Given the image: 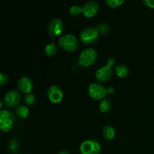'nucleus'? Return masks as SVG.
I'll return each instance as SVG.
<instances>
[{
    "mask_svg": "<svg viewBox=\"0 0 154 154\" xmlns=\"http://www.w3.org/2000/svg\"><path fill=\"white\" fill-rule=\"evenodd\" d=\"M107 64H108L109 66H113L114 64H115V60L113 58L109 59V60H108V63H107Z\"/></svg>",
    "mask_w": 154,
    "mask_h": 154,
    "instance_id": "obj_25",
    "label": "nucleus"
},
{
    "mask_svg": "<svg viewBox=\"0 0 154 154\" xmlns=\"http://www.w3.org/2000/svg\"><path fill=\"white\" fill-rule=\"evenodd\" d=\"M111 102L109 99H102L99 103V111L102 113H108L111 111Z\"/></svg>",
    "mask_w": 154,
    "mask_h": 154,
    "instance_id": "obj_17",
    "label": "nucleus"
},
{
    "mask_svg": "<svg viewBox=\"0 0 154 154\" xmlns=\"http://www.w3.org/2000/svg\"><path fill=\"white\" fill-rule=\"evenodd\" d=\"M102 147L96 140H86L80 146L81 154H101Z\"/></svg>",
    "mask_w": 154,
    "mask_h": 154,
    "instance_id": "obj_6",
    "label": "nucleus"
},
{
    "mask_svg": "<svg viewBox=\"0 0 154 154\" xmlns=\"http://www.w3.org/2000/svg\"><path fill=\"white\" fill-rule=\"evenodd\" d=\"M64 25L63 21L59 18H54L50 21L48 26V34L51 37H58L63 33Z\"/></svg>",
    "mask_w": 154,
    "mask_h": 154,
    "instance_id": "obj_8",
    "label": "nucleus"
},
{
    "mask_svg": "<svg viewBox=\"0 0 154 154\" xmlns=\"http://www.w3.org/2000/svg\"><path fill=\"white\" fill-rule=\"evenodd\" d=\"M21 96L17 90H10L5 93L3 99V103L7 108H17L20 102Z\"/></svg>",
    "mask_w": 154,
    "mask_h": 154,
    "instance_id": "obj_7",
    "label": "nucleus"
},
{
    "mask_svg": "<svg viewBox=\"0 0 154 154\" xmlns=\"http://www.w3.org/2000/svg\"><path fill=\"white\" fill-rule=\"evenodd\" d=\"M17 88L20 93L26 95L31 93L33 88V83L31 78L27 76H23L17 81Z\"/></svg>",
    "mask_w": 154,
    "mask_h": 154,
    "instance_id": "obj_12",
    "label": "nucleus"
},
{
    "mask_svg": "<svg viewBox=\"0 0 154 154\" xmlns=\"http://www.w3.org/2000/svg\"><path fill=\"white\" fill-rule=\"evenodd\" d=\"M47 96L51 102L54 104H58L63 100V90L58 85H52L48 89Z\"/></svg>",
    "mask_w": 154,
    "mask_h": 154,
    "instance_id": "obj_10",
    "label": "nucleus"
},
{
    "mask_svg": "<svg viewBox=\"0 0 154 154\" xmlns=\"http://www.w3.org/2000/svg\"><path fill=\"white\" fill-rule=\"evenodd\" d=\"M82 14L87 18H92L99 12V5L96 1H89L81 7Z\"/></svg>",
    "mask_w": 154,
    "mask_h": 154,
    "instance_id": "obj_11",
    "label": "nucleus"
},
{
    "mask_svg": "<svg viewBox=\"0 0 154 154\" xmlns=\"http://www.w3.org/2000/svg\"><path fill=\"white\" fill-rule=\"evenodd\" d=\"M114 72H115L116 75H117L119 78H124L129 75V70L126 65L119 64L115 66V68H114Z\"/></svg>",
    "mask_w": 154,
    "mask_h": 154,
    "instance_id": "obj_13",
    "label": "nucleus"
},
{
    "mask_svg": "<svg viewBox=\"0 0 154 154\" xmlns=\"http://www.w3.org/2000/svg\"><path fill=\"white\" fill-rule=\"evenodd\" d=\"M58 154H71L69 153V151H67V150H62V151L59 152Z\"/></svg>",
    "mask_w": 154,
    "mask_h": 154,
    "instance_id": "obj_26",
    "label": "nucleus"
},
{
    "mask_svg": "<svg viewBox=\"0 0 154 154\" xmlns=\"http://www.w3.org/2000/svg\"><path fill=\"white\" fill-rule=\"evenodd\" d=\"M45 53L48 57H54L57 53V46L55 43H50L45 46Z\"/></svg>",
    "mask_w": 154,
    "mask_h": 154,
    "instance_id": "obj_16",
    "label": "nucleus"
},
{
    "mask_svg": "<svg viewBox=\"0 0 154 154\" xmlns=\"http://www.w3.org/2000/svg\"><path fill=\"white\" fill-rule=\"evenodd\" d=\"M58 44L60 48L66 52H74L78 48V38L72 34L62 35L59 39Z\"/></svg>",
    "mask_w": 154,
    "mask_h": 154,
    "instance_id": "obj_1",
    "label": "nucleus"
},
{
    "mask_svg": "<svg viewBox=\"0 0 154 154\" xmlns=\"http://www.w3.org/2000/svg\"><path fill=\"white\" fill-rule=\"evenodd\" d=\"M142 2L147 7L150 8H154V0H143Z\"/></svg>",
    "mask_w": 154,
    "mask_h": 154,
    "instance_id": "obj_24",
    "label": "nucleus"
},
{
    "mask_svg": "<svg viewBox=\"0 0 154 154\" xmlns=\"http://www.w3.org/2000/svg\"><path fill=\"white\" fill-rule=\"evenodd\" d=\"M15 114L19 118L25 119L28 117L29 114V110L26 106L24 105H18L14 109Z\"/></svg>",
    "mask_w": 154,
    "mask_h": 154,
    "instance_id": "obj_15",
    "label": "nucleus"
},
{
    "mask_svg": "<svg viewBox=\"0 0 154 154\" xmlns=\"http://www.w3.org/2000/svg\"><path fill=\"white\" fill-rule=\"evenodd\" d=\"M114 92V88H111V87H110V88L108 89V93H112Z\"/></svg>",
    "mask_w": 154,
    "mask_h": 154,
    "instance_id": "obj_27",
    "label": "nucleus"
},
{
    "mask_svg": "<svg viewBox=\"0 0 154 154\" xmlns=\"http://www.w3.org/2000/svg\"><path fill=\"white\" fill-rule=\"evenodd\" d=\"M105 2L108 5V6L112 8H118L119 6H121L124 3L123 0H106Z\"/></svg>",
    "mask_w": 154,
    "mask_h": 154,
    "instance_id": "obj_21",
    "label": "nucleus"
},
{
    "mask_svg": "<svg viewBox=\"0 0 154 154\" xmlns=\"http://www.w3.org/2000/svg\"><path fill=\"white\" fill-rule=\"evenodd\" d=\"M69 13L73 17L79 16L82 14V8L78 5H72L69 9Z\"/></svg>",
    "mask_w": 154,
    "mask_h": 154,
    "instance_id": "obj_20",
    "label": "nucleus"
},
{
    "mask_svg": "<svg viewBox=\"0 0 154 154\" xmlns=\"http://www.w3.org/2000/svg\"><path fill=\"white\" fill-rule=\"evenodd\" d=\"M113 72L114 71H113L112 66H109L108 64H106L100 67L96 71L95 76H96V80L99 82L105 83L109 81L112 78L113 73H114Z\"/></svg>",
    "mask_w": 154,
    "mask_h": 154,
    "instance_id": "obj_9",
    "label": "nucleus"
},
{
    "mask_svg": "<svg viewBox=\"0 0 154 154\" xmlns=\"http://www.w3.org/2000/svg\"><path fill=\"white\" fill-rule=\"evenodd\" d=\"M99 33L96 28L87 27L81 30L79 35V38L82 43L85 45H92L96 42L99 38Z\"/></svg>",
    "mask_w": 154,
    "mask_h": 154,
    "instance_id": "obj_4",
    "label": "nucleus"
},
{
    "mask_svg": "<svg viewBox=\"0 0 154 154\" xmlns=\"http://www.w3.org/2000/svg\"><path fill=\"white\" fill-rule=\"evenodd\" d=\"M8 82V77L5 73L2 72L0 74V85L5 86Z\"/></svg>",
    "mask_w": 154,
    "mask_h": 154,
    "instance_id": "obj_23",
    "label": "nucleus"
},
{
    "mask_svg": "<svg viewBox=\"0 0 154 154\" xmlns=\"http://www.w3.org/2000/svg\"><path fill=\"white\" fill-rule=\"evenodd\" d=\"M96 29L98 30L99 34L102 35H105L108 33L110 29L109 25L108 23H102L99 24V25L96 26Z\"/></svg>",
    "mask_w": 154,
    "mask_h": 154,
    "instance_id": "obj_19",
    "label": "nucleus"
},
{
    "mask_svg": "<svg viewBox=\"0 0 154 154\" xmlns=\"http://www.w3.org/2000/svg\"><path fill=\"white\" fill-rule=\"evenodd\" d=\"M24 102L26 105H32L35 102V97L32 93H29V94L25 95V96H24Z\"/></svg>",
    "mask_w": 154,
    "mask_h": 154,
    "instance_id": "obj_22",
    "label": "nucleus"
},
{
    "mask_svg": "<svg viewBox=\"0 0 154 154\" xmlns=\"http://www.w3.org/2000/svg\"><path fill=\"white\" fill-rule=\"evenodd\" d=\"M97 56V51L94 48H87L80 54L78 57V63L83 67H90L96 62Z\"/></svg>",
    "mask_w": 154,
    "mask_h": 154,
    "instance_id": "obj_2",
    "label": "nucleus"
},
{
    "mask_svg": "<svg viewBox=\"0 0 154 154\" xmlns=\"http://www.w3.org/2000/svg\"><path fill=\"white\" fill-rule=\"evenodd\" d=\"M20 147L19 142L15 138L11 140L8 146L9 152L12 153H17L20 151Z\"/></svg>",
    "mask_w": 154,
    "mask_h": 154,
    "instance_id": "obj_18",
    "label": "nucleus"
},
{
    "mask_svg": "<svg viewBox=\"0 0 154 154\" xmlns=\"http://www.w3.org/2000/svg\"><path fill=\"white\" fill-rule=\"evenodd\" d=\"M14 114L10 110L2 109L0 111V128L5 132L11 129L14 124Z\"/></svg>",
    "mask_w": 154,
    "mask_h": 154,
    "instance_id": "obj_3",
    "label": "nucleus"
},
{
    "mask_svg": "<svg viewBox=\"0 0 154 154\" xmlns=\"http://www.w3.org/2000/svg\"><path fill=\"white\" fill-rule=\"evenodd\" d=\"M102 135L105 139L108 141H111L115 136V129L110 125H106L102 129Z\"/></svg>",
    "mask_w": 154,
    "mask_h": 154,
    "instance_id": "obj_14",
    "label": "nucleus"
},
{
    "mask_svg": "<svg viewBox=\"0 0 154 154\" xmlns=\"http://www.w3.org/2000/svg\"><path fill=\"white\" fill-rule=\"evenodd\" d=\"M87 93L94 100L102 101L108 94V90L99 83H93L88 87Z\"/></svg>",
    "mask_w": 154,
    "mask_h": 154,
    "instance_id": "obj_5",
    "label": "nucleus"
}]
</instances>
